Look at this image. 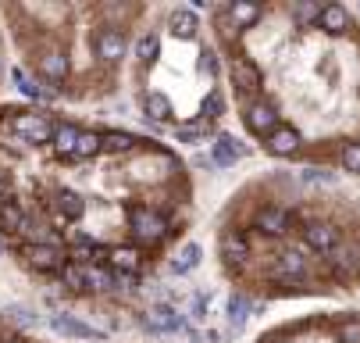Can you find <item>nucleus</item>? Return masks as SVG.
Returning a JSON list of instances; mask_svg holds the SVG:
<instances>
[{
	"label": "nucleus",
	"mask_w": 360,
	"mask_h": 343,
	"mask_svg": "<svg viewBox=\"0 0 360 343\" xmlns=\"http://www.w3.org/2000/svg\"><path fill=\"white\" fill-rule=\"evenodd\" d=\"M303 272H307V265H303V258H300V254H292V251H289V254H282V258L268 268V275H271V279H278V282H292V279H300Z\"/></svg>",
	"instance_id": "8"
},
{
	"label": "nucleus",
	"mask_w": 360,
	"mask_h": 343,
	"mask_svg": "<svg viewBox=\"0 0 360 343\" xmlns=\"http://www.w3.org/2000/svg\"><path fill=\"white\" fill-rule=\"evenodd\" d=\"M229 15H232L236 29H246V25H253L257 18H261V8H257V4H246V0H236V4L229 8Z\"/></svg>",
	"instance_id": "18"
},
{
	"label": "nucleus",
	"mask_w": 360,
	"mask_h": 343,
	"mask_svg": "<svg viewBox=\"0 0 360 343\" xmlns=\"http://www.w3.org/2000/svg\"><path fill=\"white\" fill-rule=\"evenodd\" d=\"M346 25H349V15H346L342 4H328V8L321 11V29H325V32H342Z\"/></svg>",
	"instance_id": "17"
},
{
	"label": "nucleus",
	"mask_w": 360,
	"mask_h": 343,
	"mask_svg": "<svg viewBox=\"0 0 360 343\" xmlns=\"http://www.w3.org/2000/svg\"><path fill=\"white\" fill-rule=\"evenodd\" d=\"M236 158H243V146H239L232 136H218V143H214V161H218V165H232Z\"/></svg>",
	"instance_id": "20"
},
{
	"label": "nucleus",
	"mask_w": 360,
	"mask_h": 343,
	"mask_svg": "<svg viewBox=\"0 0 360 343\" xmlns=\"http://www.w3.org/2000/svg\"><path fill=\"white\" fill-rule=\"evenodd\" d=\"M50 325H54L58 332H65V336H75V339H93V336H100L93 325H82V322H75V318H68V315H58Z\"/></svg>",
	"instance_id": "16"
},
{
	"label": "nucleus",
	"mask_w": 360,
	"mask_h": 343,
	"mask_svg": "<svg viewBox=\"0 0 360 343\" xmlns=\"http://www.w3.org/2000/svg\"><path fill=\"white\" fill-rule=\"evenodd\" d=\"M296 146H300V132H296V129H285V125H278V129L268 136V151H271V154H278V158H289V154H296Z\"/></svg>",
	"instance_id": "9"
},
{
	"label": "nucleus",
	"mask_w": 360,
	"mask_h": 343,
	"mask_svg": "<svg viewBox=\"0 0 360 343\" xmlns=\"http://www.w3.org/2000/svg\"><path fill=\"white\" fill-rule=\"evenodd\" d=\"M342 168L360 175V143H346L342 146Z\"/></svg>",
	"instance_id": "28"
},
{
	"label": "nucleus",
	"mask_w": 360,
	"mask_h": 343,
	"mask_svg": "<svg viewBox=\"0 0 360 343\" xmlns=\"http://www.w3.org/2000/svg\"><path fill=\"white\" fill-rule=\"evenodd\" d=\"M307 243H311L318 254H332L339 247V232L325 222H314V225H307Z\"/></svg>",
	"instance_id": "6"
},
{
	"label": "nucleus",
	"mask_w": 360,
	"mask_h": 343,
	"mask_svg": "<svg viewBox=\"0 0 360 343\" xmlns=\"http://www.w3.org/2000/svg\"><path fill=\"white\" fill-rule=\"evenodd\" d=\"M321 4H314V0H300V4L292 8V18L296 25H311V22H321Z\"/></svg>",
	"instance_id": "22"
},
{
	"label": "nucleus",
	"mask_w": 360,
	"mask_h": 343,
	"mask_svg": "<svg viewBox=\"0 0 360 343\" xmlns=\"http://www.w3.org/2000/svg\"><path fill=\"white\" fill-rule=\"evenodd\" d=\"M61 286H68V289H86V268L68 261V265L61 268Z\"/></svg>",
	"instance_id": "23"
},
{
	"label": "nucleus",
	"mask_w": 360,
	"mask_h": 343,
	"mask_svg": "<svg viewBox=\"0 0 360 343\" xmlns=\"http://www.w3.org/2000/svg\"><path fill=\"white\" fill-rule=\"evenodd\" d=\"M118 275H136L139 268V251L136 247H111V261H108Z\"/></svg>",
	"instance_id": "12"
},
{
	"label": "nucleus",
	"mask_w": 360,
	"mask_h": 343,
	"mask_svg": "<svg viewBox=\"0 0 360 343\" xmlns=\"http://www.w3.org/2000/svg\"><path fill=\"white\" fill-rule=\"evenodd\" d=\"M158 51H161V43H158V36H153V32L139 36V43H136V58L139 61H153V58H158Z\"/></svg>",
	"instance_id": "25"
},
{
	"label": "nucleus",
	"mask_w": 360,
	"mask_h": 343,
	"mask_svg": "<svg viewBox=\"0 0 360 343\" xmlns=\"http://www.w3.org/2000/svg\"><path fill=\"white\" fill-rule=\"evenodd\" d=\"M246 315H250V301L243 297V293H232V297H229V322L232 325H243Z\"/></svg>",
	"instance_id": "24"
},
{
	"label": "nucleus",
	"mask_w": 360,
	"mask_h": 343,
	"mask_svg": "<svg viewBox=\"0 0 360 343\" xmlns=\"http://www.w3.org/2000/svg\"><path fill=\"white\" fill-rule=\"evenodd\" d=\"M36 68H39V75H43L46 82H65V75H68V58L58 51V46H50V51H43V54L36 58Z\"/></svg>",
	"instance_id": "4"
},
{
	"label": "nucleus",
	"mask_w": 360,
	"mask_h": 343,
	"mask_svg": "<svg viewBox=\"0 0 360 343\" xmlns=\"http://www.w3.org/2000/svg\"><path fill=\"white\" fill-rule=\"evenodd\" d=\"M96 154H104V143H100V132H89V129H82L79 132V143H75V161H93Z\"/></svg>",
	"instance_id": "13"
},
{
	"label": "nucleus",
	"mask_w": 360,
	"mask_h": 343,
	"mask_svg": "<svg viewBox=\"0 0 360 343\" xmlns=\"http://www.w3.org/2000/svg\"><path fill=\"white\" fill-rule=\"evenodd\" d=\"M328 261H332L339 279H356L360 275V247H335L328 254Z\"/></svg>",
	"instance_id": "5"
},
{
	"label": "nucleus",
	"mask_w": 360,
	"mask_h": 343,
	"mask_svg": "<svg viewBox=\"0 0 360 343\" xmlns=\"http://www.w3.org/2000/svg\"><path fill=\"white\" fill-rule=\"evenodd\" d=\"M146 325L153 332H175V329H182V315L175 308H168V304H158V308H150Z\"/></svg>",
	"instance_id": "7"
},
{
	"label": "nucleus",
	"mask_w": 360,
	"mask_h": 343,
	"mask_svg": "<svg viewBox=\"0 0 360 343\" xmlns=\"http://www.w3.org/2000/svg\"><path fill=\"white\" fill-rule=\"evenodd\" d=\"M246 125H250L257 136H271V132L278 129V115H275V108H271V104L257 101V104H250V108H246Z\"/></svg>",
	"instance_id": "3"
},
{
	"label": "nucleus",
	"mask_w": 360,
	"mask_h": 343,
	"mask_svg": "<svg viewBox=\"0 0 360 343\" xmlns=\"http://www.w3.org/2000/svg\"><path fill=\"white\" fill-rule=\"evenodd\" d=\"M93 51H96V58L104 61V65H118L125 58V51H129V39H125L122 29L108 25V29H100L93 36Z\"/></svg>",
	"instance_id": "1"
},
{
	"label": "nucleus",
	"mask_w": 360,
	"mask_h": 343,
	"mask_svg": "<svg viewBox=\"0 0 360 343\" xmlns=\"http://www.w3.org/2000/svg\"><path fill=\"white\" fill-rule=\"evenodd\" d=\"M200 265V247H196V243H186V247L179 251V258L172 261V268L179 272V275H186V272H193Z\"/></svg>",
	"instance_id": "21"
},
{
	"label": "nucleus",
	"mask_w": 360,
	"mask_h": 343,
	"mask_svg": "<svg viewBox=\"0 0 360 343\" xmlns=\"http://www.w3.org/2000/svg\"><path fill=\"white\" fill-rule=\"evenodd\" d=\"M203 132H207V122H189V125H179V139L182 143H196V139H203Z\"/></svg>",
	"instance_id": "27"
},
{
	"label": "nucleus",
	"mask_w": 360,
	"mask_h": 343,
	"mask_svg": "<svg viewBox=\"0 0 360 343\" xmlns=\"http://www.w3.org/2000/svg\"><path fill=\"white\" fill-rule=\"evenodd\" d=\"M100 143H104V154H111V158L136 151V136H129V132H100Z\"/></svg>",
	"instance_id": "11"
},
{
	"label": "nucleus",
	"mask_w": 360,
	"mask_h": 343,
	"mask_svg": "<svg viewBox=\"0 0 360 343\" xmlns=\"http://www.w3.org/2000/svg\"><path fill=\"white\" fill-rule=\"evenodd\" d=\"M221 247H225V254H229V258H236V261H243V258L250 254L246 239H243V236H236V232H229V236L221 239Z\"/></svg>",
	"instance_id": "26"
},
{
	"label": "nucleus",
	"mask_w": 360,
	"mask_h": 343,
	"mask_svg": "<svg viewBox=\"0 0 360 343\" xmlns=\"http://www.w3.org/2000/svg\"><path fill=\"white\" fill-rule=\"evenodd\" d=\"M339 339H342V343H360V322H346V325L339 329Z\"/></svg>",
	"instance_id": "30"
},
{
	"label": "nucleus",
	"mask_w": 360,
	"mask_h": 343,
	"mask_svg": "<svg viewBox=\"0 0 360 343\" xmlns=\"http://www.w3.org/2000/svg\"><path fill=\"white\" fill-rule=\"evenodd\" d=\"M168 25H172V32L179 36V39H193L196 36V15L189 11V8H175L172 11V18H168Z\"/></svg>",
	"instance_id": "14"
},
{
	"label": "nucleus",
	"mask_w": 360,
	"mask_h": 343,
	"mask_svg": "<svg viewBox=\"0 0 360 343\" xmlns=\"http://www.w3.org/2000/svg\"><path fill=\"white\" fill-rule=\"evenodd\" d=\"M221 108H225V101H221L218 93H211L207 101H203V115H207V118H218V115H221Z\"/></svg>",
	"instance_id": "29"
},
{
	"label": "nucleus",
	"mask_w": 360,
	"mask_h": 343,
	"mask_svg": "<svg viewBox=\"0 0 360 343\" xmlns=\"http://www.w3.org/2000/svg\"><path fill=\"white\" fill-rule=\"evenodd\" d=\"M257 225H261L264 232H271V236H282L289 229V215L282 208H264L261 215H257Z\"/></svg>",
	"instance_id": "15"
},
{
	"label": "nucleus",
	"mask_w": 360,
	"mask_h": 343,
	"mask_svg": "<svg viewBox=\"0 0 360 343\" xmlns=\"http://www.w3.org/2000/svg\"><path fill=\"white\" fill-rule=\"evenodd\" d=\"M229 75H232V82L243 89V93H253L257 86H261V72H257L246 58H239V61H232V68H229Z\"/></svg>",
	"instance_id": "10"
},
{
	"label": "nucleus",
	"mask_w": 360,
	"mask_h": 343,
	"mask_svg": "<svg viewBox=\"0 0 360 343\" xmlns=\"http://www.w3.org/2000/svg\"><path fill=\"white\" fill-rule=\"evenodd\" d=\"M146 115L150 118H158V122H168L172 118V101H168V96L165 93H146Z\"/></svg>",
	"instance_id": "19"
},
{
	"label": "nucleus",
	"mask_w": 360,
	"mask_h": 343,
	"mask_svg": "<svg viewBox=\"0 0 360 343\" xmlns=\"http://www.w3.org/2000/svg\"><path fill=\"white\" fill-rule=\"evenodd\" d=\"M129 229H132V236L143 239V243H158V239L165 236L168 222H165L158 211H150V208H132V211H129Z\"/></svg>",
	"instance_id": "2"
}]
</instances>
